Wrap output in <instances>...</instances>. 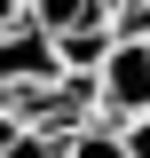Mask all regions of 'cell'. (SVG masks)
I'll list each match as a JSON object with an SVG mask.
<instances>
[{
  "instance_id": "6da1fadb",
  "label": "cell",
  "mask_w": 150,
  "mask_h": 158,
  "mask_svg": "<svg viewBox=\"0 0 150 158\" xmlns=\"http://www.w3.org/2000/svg\"><path fill=\"white\" fill-rule=\"evenodd\" d=\"M87 95H95V118H134V111H150V40H142V32H111L103 63L87 71Z\"/></svg>"
},
{
  "instance_id": "7a4b0ae2",
  "label": "cell",
  "mask_w": 150,
  "mask_h": 158,
  "mask_svg": "<svg viewBox=\"0 0 150 158\" xmlns=\"http://www.w3.org/2000/svg\"><path fill=\"white\" fill-rule=\"evenodd\" d=\"M56 71V48H48V32H40L32 16H8L0 24V95L8 87H32V79Z\"/></svg>"
},
{
  "instance_id": "3957f363",
  "label": "cell",
  "mask_w": 150,
  "mask_h": 158,
  "mask_svg": "<svg viewBox=\"0 0 150 158\" xmlns=\"http://www.w3.org/2000/svg\"><path fill=\"white\" fill-rule=\"evenodd\" d=\"M48 48H56V71L87 79L95 63H103V48H111V24H56V32H48Z\"/></svg>"
},
{
  "instance_id": "277c9868",
  "label": "cell",
  "mask_w": 150,
  "mask_h": 158,
  "mask_svg": "<svg viewBox=\"0 0 150 158\" xmlns=\"http://www.w3.org/2000/svg\"><path fill=\"white\" fill-rule=\"evenodd\" d=\"M16 16H32L40 32H56V24H111L119 0H8Z\"/></svg>"
},
{
  "instance_id": "5b68a950",
  "label": "cell",
  "mask_w": 150,
  "mask_h": 158,
  "mask_svg": "<svg viewBox=\"0 0 150 158\" xmlns=\"http://www.w3.org/2000/svg\"><path fill=\"white\" fill-rule=\"evenodd\" d=\"M63 158H127V150H119V127L111 118H79L71 135H63Z\"/></svg>"
},
{
  "instance_id": "8992f818",
  "label": "cell",
  "mask_w": 150,
  "mask_h": 158,
  "mask_svg": "<svg viewBox=\"0 0 150 158\" xmlns=\"http://www.w3.org/2000/svg\"><path fill=\"white\" fill-rule=\"evenodd\" d=\"M8 158H63V135H48V127H24V135L8 142Z\"/></svg>"
},
{
  "instance_id": "52a82bcc",
  "label": "cell",
  "mask_w": 150,
  "mask_h": 158,
  "mask_svg": "<svg viewBox=\"0 0 150 158\" xmlns=\"http://www.w3.org/2000/svg\"><path fill=\"white\" fill-rule=\"evenodd\" d=\"M119 127V150L127 158H150V111H134V118H111Z\"/></svg>"
},
{
  "instance_id": "ba28073f",
  "label": "cell",
  "mask_w": 150,
  "mask_h": 158,
  "mask_svg": "<svg viewBox=\"0 0 150 158\" xmlns=\"http://www.w3.org/2000/svg\"><path fill=\"white\" fill-rule=\"evenodd\" d=\"M111 32H142L150 40V0H119L111 8Z\"/></svg>"
},
{
  "instance_id": "9c48e42d",
  "label": "cell",
  "mask_w": 150,
  "mask_h": 158,
  "mask_svg": "<svg viewBox=\"0 0 150 158\" xmlns=\"http://www.w3.org/2000/svg\"><path fill=\"white\" fill-rule=\"evenodd\" d=\"M24 127H16V111H8V103H0V158H8V142H16Z\"/></svg>"
},
{
  "instance_id": "30bf717a",
  "label": "cell",
  "mask_w": 150,
  "mask_h": 158,
  "mask_svg": "<svg viewBox=\"0 0 150 158\" xmlns=\"http://www.w3.org/2000/svg\"><path fill=\"white\" fill-rule=\"evenodd\" d=\"M8 16H16V8H8V0H0V24H8Z\"/></svg>"
}]
</instances>
